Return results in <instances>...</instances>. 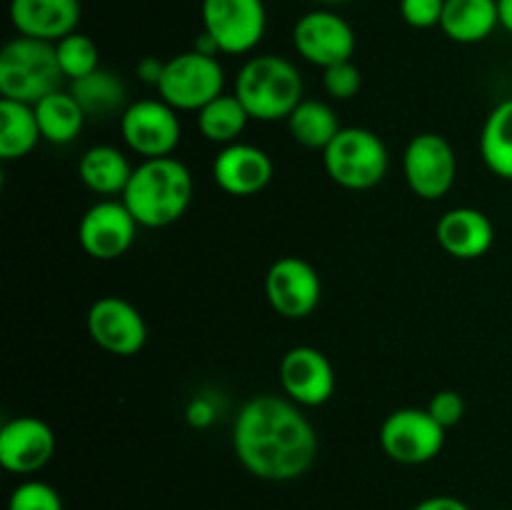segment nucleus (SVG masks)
<instances>
[{
  "mask_svg": "<svg viewBox=\"0 0 512 510\" xmlns=\"http://www.w3.org/2000/svg\"><path fill=\"white\" fill-rule=\"evenodd\" d=\"M275 165L263 148L250 143H230L213 160V180L235 198H248L270 185Z\"/></svg>",
  "mask_w": 512,
  "mask_h": 510,
  "instance_id": "obj_17",
  "label": "nucleus"
},
{
  "mask_svg": "<svg viewBox=\"0 0 512 510\" xmlns=\"http://www.w3.org/2000/svg\"><path fill=\"white\" fill-rule=\"evenodd\" d=\"M233 450L255 478L288 483L315 463L318 433L298 403L263 393L250 398L235 415Z\"/></svg>",
  "mask_w": 512,
  "mask_h": 510,
  "instance_id": "obj_1",
  "label": "nucleus"
},
{
  "mask_svg": "<svg viewBox=\"0 0 512 510\" xmlns=\"http://www.w3.org/2000/svg\"><path fill=\"white\" fill-rule=\"evenodd\" d=\"M425 408H428V413L433 415V418L438 420L445 430H448V428H455V425L463 420L465 398L458 393V390L445 388V390H438V393L430 398V403L425 405Z\"/></svg>",
  "mask_w": 512,
  "mask_h": 510,
  "instance_id": "obj_31",
  "label": "nucleus"
},
{
  "mask_svg": "<svg viewBox=\"0 0 512 510\" xmlns=\"http://www.w3.org/2000/svg\"><path fill=\"white\" fill-rule=\"evenodd\" d=\"M445 0H400V15L410 28L428 30L440 25Z\"/></svg>",
  "mask_w": 512,
  "mask_h": 510,
  "instance_id": "obj_32",
  "label": "nucleus"
},
{
  "mask_svg": "<svg viewBox=\"0 0 512 510\" xmlns=\"http://www.w3.org/2000/svg\"><path fill=\"white\" fill-rule=\"evenodd\" d=\"M250 115L235 93H223L198 110V130L205 140L218 145L238 143L243 130L248 128Z\"/></svg>",
  "mask_w": 512,
  "mask_h": 510,
  "instance_id": "obj_27",
  "label": "nucleus"
},
{
  "mask_svg": "<svg viewBox=\"0 0 512 510\" xmlns=\"http://www.w3.org/2000/svg\"><path fill=\"white\" fill-rule=\"evenodd\" d=\"M8 510H65L58 490L43 480H25L10 493Z\"/></svg>",
  "mask_w": 512,
  "mask_h": 510,
  "instance_id": "obj_29",
  "label": "nucleus"
},
{
  "mask_svg": "<svg viewBox=\"0 0 512 510\" xmlns=\"http://www.w3.org/2000/svg\"><path fill=\"white\" fill-rule=\"evenodd\" d=\"M55 433L35 415H18L0 428V465L8 473L33 475L55 455Z\"/></svg>",
  "mask_w": 512,
  "mask_h": 510,
  "instance_id": "obj_16",
  "label": "nucleus"
},
{
  "mask_svg": "<svg viewBox=\"0 0 512 510\" xmlns=\"http://www.w3.org/2000/svg\"><path fill=\"white\" fill-rule=\"evenodd\" d=\"M293 45L303 60L318 68L353 60L355 30L335 10L318 8L298 18L293 28Z\"/></svg>",
  "mask_w": 512,
  "mask_h": 510,
  "instance_id": "obj_12",
  "label": "nucleus"
},
{
  "mask_svg": "<svg viewBox=\"0 0 512 510\" xmlns=\"http://www.w3.org/2000/svg\"><path fill=\"white\" fill-rule=\"evenodd\" d=\"M55 55H58L60 70L68 80H78L100 68V50L95 40L85 33H70L55 43Z\"/></svg>",
  "mask_w": 512,
  "mask_h": 510,
  "instance_id": "obj_28",
  "label": "nucleus"
},
{
  "mask_svg": "<svg viewBox=\"0 0 512 510\" xmlns=\"http://www.w3.org/2000/svg\"><path fill=\"white\" fill-rule=\"evenodd\" d=\"M138 220L123 200L105 198L90 205L78 225L80 248L93 260H118L133 248Z\"/></svg>",
  "mask_w": 512,
  "mask_h": 510,
  "instance_id": "obj_14",
  "label": "nucleus"
},
{
  "mask_svg": "<svg viewBox=\"0 0 512 510\" xmlns=\"http://www.w3.org/2000/svg\"><path fill=\"white\" fill-rule=\"evenodd\" d=\"M480 155L485 168L503 180H512V98L490 110L480 133Z\"/></svg>",
  "mask_w": 512,
  "mask_h": 510,
  "instance_id": "obj_26",
  "label": "nucleus"
},
{
  "mask_svg": "<svg viewBox=\"0 0 512 510\" xmlns=\"http://www.w3.org/2000/svg\"><path fill=\"white\" fill-rule=\"evenodd\" d=\"M43 140L53 145H68L80 135L85 125V110L70 90H55L33 105Z\"/></svg>",
  "mask_w": 512,
  "mask_h": 510,
  "instance_id": "obj_22",
  "label": "nucleus"
},
{
  "mask_svg": "<svg viewBox=\"0 0 512 510\" xmlns=\"http://www.w3.org/2000/svg\"><path fill=\"white\" fill-rule=\"evenodd\" d=\"M80 15V0H10V23L18 35L45 43H58L75 33Z\"/></svg>",
  "mask_w": 512,
  "mask_h": 510,
  "instance_id": "obj_18",
  "label": "nucleus"
},
{
  "mask_svg": "<svg viewBox=\"0 0 512 510\" xmlns=\"http://www.w3.org/2000/svg\"><path fill=\"white\" fill-rule=\"evenodd\" d=\"M215 415H218V405L210 398H205V395L193 398L188 403V408H185V418H188V423L193 425V428H208L215 420Z\"/></svg>",
  "mask_w": 512,
  "mask_h": 510,
  "instance_id": "obj_33",
  "label": "nucleus"
},
{
  "mask_svg": "<svg viewBox=\"0 0 512 510\" xmlns=\"http://www.w3.org/2000/svg\"><path fill=\"white\" fill-rule=\"evenodd\" d=\"M280 385L300 408H318L335 393L333 363L313 345H295L280 358Z\"/></svg>",
  "mask_w": 512,
  "mask_h": 510,
  "instance_id": "obj_15",
  "label": "nucleus"
},
{
  "mask_svg": "<svg viewBox=\"0 0 512 510\" xmlns=\"http://www.w3.org/2000/svg\"><path fill=\"white\" fill-rule=\"evenodd\" d=\"M200 18L205 33L225 55L250 53L268 30V10L263 0H203Z\"/></svg>",
  "mask_w": 512,
  "mask_h": 510,
  "instance_id": "obj_7",
  "label": "nucleus"
},
{
  "mask_svg": "<svg viewBox=\"0 0 512 510\" xmlns=\"http://www.w3.org/2000/svg\"><path fill=\"white\" fill-rule=\"evenodd\" d=\"M225 70L215 55H203L198 50H185L165 60V70L160 75V98L175 110H195L223 95Z\"/></svg>",
  "mask_w": 512,
  "mask_h": 510,
  "instance_id": "obj_6",
  "label": "nucleus"
},
{
  "mask_svg": "<svg viewBox=\"0 0 512 510\" xmlns=\"http://www.w3.org/2000/svg\"><path fill=\"white\" fill-rule=\"evenodd\" d=\"M498 20L500 28L512 35V0H498Z\"/></svg>",
  "mask_w": 512,
  "mask_h": 510,
  "instance_id": "obj_36",
  "label": "nucleus"
},
{
  "mask_svg": "<svg viewBox=\"0 0 512 510\" xmlns=\"http://www.w3.org/2000/svg\"><path fill=\"white\" fill-rule=\"evenodd\" d=\"M380 448L400 465L430 463L445 448V428L428 408H398L380 425Z\"/></svg>",
  "mask_w": 512,
  "mask_h": 510,
  "instance_id": "obj_8",
  "label": "nucleus"
},
{
  "mask_svg": "<svg viewBox=\"0 0 512 510\" xmlns=\"http://www.w3.org/2000/svg\"><path fill=\"white\" fill-rule=\"evenodd\" d=\"M120 133L125 145L145 160L173 155L183 128L173 105L163 98H145L135 100L120 113Z\"/></svg>",
  "mask_w": 512,
  "mask_h": 510,
  "instance_id": "obj_10",
  "label": "nucleus"
},
{
  "mask_svg": "<svg viewBox=\"0 0 512 510\" xmlns=\"http://www.w3.org/2000/svg\"><path fill=\"white\" fill-rule=\"evenodd\" d=\"M320 5H338V3H348V0H315Z\"/></svg>",
  "mask_w": 512,
  "mask_h": 510,
  "instance_id": "obj_37",
  "label": "nucleus"
},
{
  "mask_svg": "<svg viewBox=\"0 0 512 510\" xmlns=\"http://www.w3.org/2000/svg\"><path fill=\"white\" fill-rule=\"evenodd\" d=\"M40 133L35 108L18 100L0 98V158L20 160L38 145Z\"/></svg>",
  "mask_w": 512,
  "mask_h": 510,
  "instance_id": "obj_23",
  "label": "nucleus"
},
{
  "mask_svg": "<svg viewBox=\"0 0 512 510\" xmlns=\"http://www.w3.org/2000/svg\"><path fill=\"white\" fill-rule=\"evenodd\" d=\"M235 95L260 123L288 120L303 103V75L288 58L265 53L245 60L235 75Z\"/></svg>",
  "mask_w": 512,
  "mask_h": 510,
  "instance_id": "obj_3",
  "label": "nucleus"
},
{
  "mask_svg": "<svg viewBox=\"0 0 512 510\" xmlns=\"http://www.w3.org/2000/svg\"><path fill=\"white\" fill-rule=\"evenodd\" d=\"M133 170L123 150L115 145H93L80 155L78 163V175L85 188L98 195H108V198L123 195Z\"/></svg>",
  "mask_w": 512,
  "mask_h": 510,
  "instance_id": "obj_21",
  "label": "nucleus"
},
{
  "mask_svg": "<svg viewBox=\"0 0 512 510\" xmlns=\"http://www.w3.org/2000/svg\"><path fill=\"white\" fill-rule=\"evenodd\" d=\"M288 130L295 143L308 150H325L343 130L338 113L325 100L305 98L298 108L290 113Z\"/></svg>",
  "mask_w": 512,
  "mask_h": 510,
  "instance_id": "obj_24",
  "label": "nucleus"
},
{
  "mask_svg": "<svg viewBox=\"0 0 512 510\" xmlns=\"http://www.w3.org/2000/svg\"><path fill=\"white\" fill-rule=\"evenodd\" d=\"M88 333L105 353L130 358L148 343V325L143 313L120 295H103L88 310Z\"/></svg>",
  "mask_w": 512,
  "mask_h": 510,
  "instance_id": "obj_11",
  "label": "nucleus"
},
{
  "mask_svg": "<svg viewBox=\"0 0 512 510\" xmlns=\"http://www.w3.org/2000/svg\"><path fill=\"white\" fill-rule=\"evenodd\" d=\"M63 78L55 43L18 35L0 50V95L3 98L35 105L45 95L60 90Z\"/></svg>",
  "mask_w": 512,
  "mask_h": 510,
  "instance_id": "obj_4",
  "label": "nucleus"
},
{
  "mask_svg": "<svg viewBox=\"0 0 512 510\" xmlns=\"http://www.w3.org/2000/svg\"><path fill=\"white\" fill-rule=\"evenodd\" d=\"M325 173L345 190H370L388 175L390 155L383 138L368 128L350 125L323 150Z\"/></svg>",
  "mask_w": 512,
  "mask_h": 510,
  "instance_id": "obj_5",
  "label": "nucleus"
},
{
  "mask_svg": "<svg viewBox=\"0 0 512 510\" xmlns=\"http://www.w3.org/2000/svg\"><path fill=\"white\" fill-rule=\"evenodd\" d=\"M413 510H470V505L453 495H430V498L420 500Z\"/></svg>",
  "mask_w": 512,
  "mask_h": 510,
  "instance_id": "obj_35",
  "label": "nucleus"
},
{
  "mask_svg": "<svg viewBox=\"0 0 512 510\" xmlns=\"http://www.w3.org/2000/svg\"><path fill=\"white\" fill-rule=\"evenodd\" d=\"M163 70H165V60L155 58V55H145V58L135 65V73H138V78L143 80V83L155 85V88H158Z\"/></svg>",
  "mask_w": 512,
  "mask_h": 510,
  "instance_id": "obj_34",
  "label": "nucleus"
},
{
  "mask_svg": "<svg viewBox=\"0 0 512 510\" xmlns=\"http://www.w3.org/2000/svg\"><path fill=\"white\" fill-rule=\"evenodd\" d=\"M498 25V0H445L440 30L453 43H480L490 38Z\"/></svg>",
  "mask_w": 512,
  "mask_h": 510,
  "instance_id": "obj_20",
  "label": "nucleus"
},
{
  "mask_svg": "<svg viewBox=\"0 0 512 510\" xmlns=\"http://www.w3.org/2000/svg\"><path fill=\"white\" fill-rule=\"evenodd\" d=\"M440 248L458 260L483 258L495 240V228L488 215L478 208H450L435 225Z\"/></svg>",
  "mask_w": 512,
  "mask_h": 510,
  "instance_id": "obj_19",
  "label": "nucleus"
},
{
  "mask_svg": "<svg viewBox=\"0 0 512 510\" xmlns=\"http://www.w3.org/2000/svg\"><path fill=\"white\" fill-rule=\"evenodd\" d=\"M498 510H510V508H498Z\"/></svg>",
  "mask_w": 512,
  "mask_h": 510,
  "instance_id": "obj_38",
  "label": "nucleus"
},
{
  "mask_svg": "<svg viewBox=\"0 0 512 510\" xmlns=\"http://www.w3.org/2000/svg\"><path fill=\"white\" fill-rule=\"evenodd\" d=\"M70 93L75 95V100L80 103V108L85 110V115L90 118H105V115H113L118 110H125V83L113 73V70L98 68L90 75L78 80H70Z\"/></svg>",
  "mask_w": 512,
  "mask_h": 510,
  "instance_id": "obj_25",
  "label": "nucleus"
},
{
  "mask_svg": "<svg viewBox=\"0 0 512 510\" xmlns=\"http://www.w3.org/2000/svg\"><path fill=\"white\" fill-rule=\"evenodd\" d=\"M403 173L418 198L440 200L458 178V155L445 135L418 133L405 145Z\"/></svg>",
  "mask_w": 512,
  "mask_h": 510,
  "instance_id": "obj_9",
  "label": "nucleus"
},
{
  "mask_svg": "<svg viewBox=\"0 0 512 510\" xmlns=\"http://www.w3.org/2000/svg\"><path fill=\"white\" fill-rule=\"evenodd\" d=\"M323 88L333 100H350L363 88V73L353 60L323 70Z\"/></svg>",
  "mask_w": 512,
  "mask_h": 510,
  "instance_id": "obj_30",
  "label": "nucleus"
},
{
  "mask_svg": "<svg viewBox=\"0 0 512 510\" xmlns=\"http://www.w3.org/2000/svg\"><path fill=\"white\" fill-rule=\"evenodd\" d=\"M140 228H168L185 215L193 200V175L173 155L145 158L135 165L120 195Z\"/></svg>",
  "mask_w": 512,
  "mask_h": 510,
  "instance_id": "obj_2",
  "label": "nucleus"
},
{
  "mask_svg": "<svg viewBox=\"0 0 512 510\" xmlns=\"http://www.w3.org/2000/svg\"><path fill=\"white\" fill-rule=\"evenodd\" d=\"M265 295L278 315L288 320H303L320 305L323 283H320L318 270L308 260L298 255H285L268 268Z\"/></svg>",
  "mask_w": 512,
  "mask_h": 510,
  "instance_id": "obj_13",
  "label": "nucleus"
}]
</instances>
